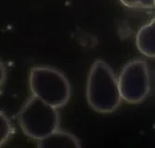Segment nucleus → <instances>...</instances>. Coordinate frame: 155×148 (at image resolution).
Wrapping results in <instances>:
<instances>
[{
  "instance_id": "nucleus-7",
  "label": "nucleus",
  "mask_w": 155,
  "mask_h": 148,
  "mask_svg": "<svg viewBox=\"0 0 155 148\" xmlns=\"http://www.w3.org/2000/svg\"><path fill=\"white\" fill-rule=\"evenodd\" d=\"M0 145L3 146L11 138L14 131L10 120L3 112L0 113Z\"/></svg>"
},
{
  "instance_id": "nucleus-4",
  "label": "nucleus",
  "mask_w": 155,
  "mask_h": 148,
  "mask_svg": "<svg viewBox=\"0 0 155 148\" xmlns=\"http://www.w3.org/2000/svg\"><path fill=\"white\" fill-rule=\"evenodd\" d=\"M118 83L121 96L128 104H139L145 100L150 89L148 63L134 59L126 63L119 74Z\"/></svg>"
},
{
  "instance_id": "nucleus-3",
  "label": "nucleus",
  "mask_w": 155,
  "mask_h": 148,
  "mask_svg": "<svg viewBox=\"0 0 155 148\" xmlns=\"http://www.w3.org/2000/svg\"><path fill=\"white\" fill-rule=\"evenodd\" d=\"M18 121L25 135L38 142L59 129L60 117L58 109L33 96L21 106Z\"/></svg>"
},
{
  "instance_id": "nucleus-5",
  "label": "nucleus",
  "mask_w": 155,
  "mask_h": 148,
  "mask_svg": "<svg viewBox=\"0 0 155 148\" xmlns=\"http://www.w3.org/2000/svg\"><path fill=\"white\" fill-rule=\"evenodd\" d=\"M37 146L39 148H80L82 144L73 133L58 129L48 137L38 141Z\"/></svg>"
},
{
  "instance_id": "nucleus-6",
  "label": "nucleus",
  "mask_w": 155,
  "mask_h": 148,
  "mask_svg": "<svg viewBox=\"0 0 155 148\" xmlns=\"http://www.w3.org/2000/svg\"><path fill=\"white\" fill-rule=\"evenodd\" d=\"M136 46L142 55L155 58V18L137 31Z\"/></svg>"
},
{
  "instance_id": "nucleus-1",
  "label": "nucleus",
  "mask_w": 155,
  "mask_h": 148,
  "mask_svg": "<svg viewBox=\"0 0 155 148\" xmlns=\"http://www.w3.org/2000/svg\"><path fill=\"white\" fill-rule=\"evenodd\" d=\"M86 96L89 106L97 113L115 111L123 100L118 78L102 59L93 62L87 76Z\"/></svg>"
},
{
  "instance_id": "nucleus-2",
  "label": "nucleus",
  "mask_w": 155,
  "mask_h": 148,
  "mask_svg": "<svg viewBox=\"0 0 155 148\" xmlns=\"http://www.w3.org/2000/svg\"><path fill=\"white\" fill-rule=\"evenodd\" d=\"M29 86L33 96L58 109L69 102L72 95V87L65 74L51 66L33 67L29 74Z\"/></svg>"
},
{
  "instance_id": "nucleus-8",
  "label": "nucleus",
  "mask_w": 155,
  "mask_h": 148,
  "mask_svg": "<svg viewBox=\"0 0 155 148\" xmlns=\"http://www.w3.org/2000/svg\"><path fill=\"white\" fill-rule=\"evenodd\" d=\"M126 8H155V0H119Z\"/></svg>"
}]
</instances>
